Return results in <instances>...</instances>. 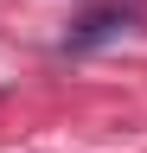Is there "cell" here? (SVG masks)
Listing matches in <instances>:
<instances>
[{
  "label": "cell",
  "instance_id": "6da1fadb",
  "mask_svg": "<svg viewBox=\"0 0 147 153\" xmlns=\"http://www.w3.org/2000/svg\"><path fill=\"white\" fill-rule=\"evenodd\" d=\"M141 26H147V13L134 7V0H96V7H83V13L64 26V38H58V57L102 51V45H115V38H134Z\"/></svg>",
  "mask_w": 147,
  "mask_h": 153
}]
</instances>
